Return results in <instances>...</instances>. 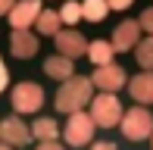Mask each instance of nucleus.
I'll return each mask as SVG.
<instances>
[{"label":"nucleus","instance_id":"obj_9","mask_svg":"<svg viewBox=\"0 0 153 150\" xmlns=\"http://www.w3.org/2000/svg\"><path fill=\"white\" fill-rule=\"evenodd\" d=\"M41 13H44V6H41L38 0H22V3H16V10H13V16H10L13 31H28V25H38Z\"/></svg>","mask_w":153,"mask_h":150},{"label":"nucleus","instance_id":"obj_3","mask_svg":"<svg viewBox=\"0 0 153 150\" xmlns=\"http://www.w3.org/2000/svg\"><path fill=\"white\" fill-rule=\"evenodd\" d=\"M122 103H119V97L116 94H97V97L91 100V119L97 122V125H103V128H113V125H119L122 122Z\"/></svg>","mask_w":153,"mask_h":150},{"label":"nucleus","instance_id":"obj_4","mask_svg":"<svg viewBox=\"0 0 153 150\" xmlns=\"http://www.w3.org/2000/svg\"><path fill=\"white\" fill-rule=\"evenodd\" d=\"M94 128H97V122L91 119V113H72L69 116V122H66V144L69 147H85V144H91V138H94Z\"/></svg>","mask_w":153,"mask_h":150},{"label":"nucleus","instance_id":"obj_16","mask_svg":"<svg viewBox=\"0 0 153 150\" xmlns=\"http://www.w3.org/2000/svg\"><path fill=\"white\" fill-rule=\"evenodd\" d=\"M31 134L38 141H56V134H59V125L53 119H34V125H31Z\"/></svg>","mask_w":153,"mask_h":150},{"label":"nucleus","instance_id":"obj_10","mask_svg":"<svg viewBox=\"0 0 153 150\" xmlns=\"http://www.w3.org/2000/svg\"><path fill=\"white\" fill-rule=\"evenodd\" d=\"M0 138H3V144L22 147V144H28L34 134H31V128L25 125L19 116H10V119H3V122H0Z\"/></svg>","mask_w":153,"mask_h":150},{"label":"nucleus","instance_id":"obj_15","mask_svg":"<svg viewBox=\"0 0 153 150\" xmlns=\"http://www.w3.org/2000/svg\"><path fill=\"white\" fill-rule=\"evenodd\" d=\"M38 31H41V35H53V38H56L62 31V16L56 10H44L41 19H38Z\"/></svg>","mask_w":153,"mask_h":150},{"label":"nucleus","instance_id":"obj_22","mask_svg":"<svg viewBox=\"0 0 153 150\" xmlns=\"http://www.w3.org/2000/svg\"><path fill=\"white\" fill-rule=\"evenodd\" d=\"M128 6H131V0H113L109 10H128Z\"/></svg>","mask_w":153,"mask_h":150},{"label":"nucleus","instance_id":"obj_18","mask_svg":"<svg viewBox=\"0 0 153 150\" xmlns=\"http://www.w3.org/2000/svg\"><path fill=\"white\" fill-rule=\"evenodd\" d=\"M81 6H85V19L88 22H103L106 13H109V3H103V0H88V3H81Z\"/></svg>","mask_w":153,"mask_h":150},{"label":"nucleus","instance_id":"obj_24","mask_svg":"<svg viewBox=\"0 0 153 150\" xmlns=\"http://www.w3.org/2000/svg\"><path fill=\"white\" fill-rule=\"evenodd\" d=\"M6 85H10V69L0 66V88H6Z\"/></svg>","mask_w":153,"mask_h":150},{"label":"nucleus","instance_id":"obj_6","mask_svg":"<svg viewBox=\"0 0 153 150\" xmlns=\"http://www.w3.org/2000/svg\"><path fill=\"white\" fill-rule=\"evenodd\" d=\"M88 41L85 35H81L78 28H62L59 35H56V50H59V56H66V59H81V56H88Z\"/></svg>","mask_w":153,"mask_h":150},{"label":"nucleus","instance_id":"obj_12","mask_svg":"<svg viewBox=\"0 0 153 150\" xmlns=\"http://www.w3.org/2000/svg\"><path fill=\"white\" fill-rule=\"evenodd\" d=\"M128 94H131V100H137L141 106H150L153 103V72L134 75V78L128 81Z\"/></svg>","mask_w":153,"mask_h":150},{"label":"nucleus","instance_id":"obj_27","mask_svg":"<svg viewBox=\"0 0 153 150\" xmlns=\"http://www.w3.org/2000/svg\"><path fill=\"white\" fill-rule=\"evenodd\" d=\"M150 138H153V134H150Z\"/></svg>","mask_w":153,"mask_h":150},{"label":"nucleus","instance_id":"obj_2","mask_svg":"<svg viewBox=\"0 0 153 150\" xmlns=\"http://www.w3.org/2000/svg\"><path fill=\"white\" fill-rule=\"evenodd\" d=\"M119 128H122V134L128 141H144V138L153 134V116H150L147 106H134V110H128L122 116Z\"/></svg>","mask_w":153,"mask_h":150},{"label":"nucleus","instance_id":"obj_21","mask_svg":"<svg viewBox=\"0 0 153 150\" xmlns=\"http://www.w3.org/2000/svg\"><path fill=\"white\" fill-rule=\"evenodd\" d=\"M34 150H66V147H62V144H56V141H41V144L34 147Z\"/></svg>","mask_w":153,"mask_h":150},{"label":"nucleus","instance_id":"obj_19","mask_svg":"<svg viewBox=\"0 0 153 150\" xmlns=\"http://www.w3.org/2000/svg\"><path fill=\"white\" fill-rule=\"evenodd\" d=\"M59 16H62V25H75L78 19H85V6L81 3H66L59 10Z\"/></svg>","mask_w":153,"mask_h":150},{"label":"nucleus","instance_id":"obj_7","mask_svg":"<svg viewBox=\"0 0 153 150\" xmlns=\"http://www.w3.org/2000/svg\"><path fill=\"white\" fill-rule=\"evenodd\" d=\"M113 50L116 53H128V50H134L137 44H141V25H137V19H125V22L116 25V31H113Z\"/></svg>","mask_w":153,"mask_h":150},{"label":"nucleus","instance_id":"obj_5","mask_svg":"<svg viewBox=\"0 0 153 150\" xmlns=\"http://www.w3.org/2000/svg\"><path fill=\"white\" fill-rule=\"evenodd\" d=\"M13 100V110L16 113H38L41 103H44V88L34 85V81H19L10 94Z\"/></svg>","mask_w":153,"mask_h":150},{"label":"nucleus","instance_id":"obj_26","mask_svg":"<svg viewBox=\"0 0 153 150\" xmlns=\"http://www.w3.org/2000/svg\"><path fill=\"white\" fill-rule=\"evenodd\" d=\"M0 150H13V144H3V147H0Z\"/></svg>","mask_w":153,"mask_h":150},{"label":"nucleus","instance_id":"obj_8","mask_svg":"<svg viewBox=\"0 0 153 150\" xmlns=\"http://www.w3.org/2000/svg\"><path fill=\"white\" fill-rule=\"evenodd\" d=\"M91 81H94V88H100V94H116V91L125 85V69H122V66H116V63L100 66V69L91 75Z\"/></svg>","mask_w":153,"mask_h":150},{"label":"nucleus","instance_id":"obj_20","mask_svg":"<svg viewBox=\"0 0 153 150\" xmlns=\"http://www.w3.org/2000/svg\"><path fill=\"white\" fill-rule=\"evenodd\" d=\"M137 25H141V31H147V38H153V6H147L137 16Z\"/></svg>","mask_w":153,"mask_h":150},{"label":"nucleus","instance_id":"obj_14","mask_svg":"<svg viewBox=\"0 0 153 150\" xmlns=\"http://www.w3.org/2000/svg\"><path fill=\"white\" fill-rule=\"evenodd\" d=\"M113 44L109 41H91V47H88V56H91V63L100 69V66H109L113 63Z\"/></svg>","mask_w":153,"mask_h":150},{"label":"nucleus","instance_id":"obj_13","mask_svg":"<svg viewBox=\"0 0 153 150\" xmlns=\"http://www.w3.org/2000/svg\"><path fill=\"white\" fill-rule=\"evenodd\" d=\"M44 72L50 75V78H56V81H69L75 75V69H72V59H66V56H50L44 63Z\"/></svg>","mask_w":153,"mask_h":150},{"label":"nucleus","instance_id":"obj_11","mask_svg":"<svg viewBox=\"0 0 153 150\" xmlns=\"http://www.w3.org/2000/svg\"><path fill=\"white\" fill-rule=\"evenodd\" d=\"M10 53L19 59H31L38 53V35L34 31H13L10 35Z\"/></svg>","mask_w":153,"mask_h":150},{"label":"nucleus","instance_id":"obj_17","mask_svg":"<svg viewBox=\"0 0 153 150\" xmlns=\"http://www.w3.org/2000/svg\"><path fill=\"white\" fill-rule=\"evenodd\" d=\"M134 59L144 72H153V38H141V44L134 47Z\"/></svg>","mask_w":153,"mask_h":150},{"label":"nucleus","instance_id":"obj_23","mask_svg":"<svg viewBox=\"0 0 153 150\" xmlns=\"http://www.w3.org/2000/svg\"><path fill=\"white\" fill-rule=\"evenodd\" d=\"M13 10H16L13 0H3V3H0V13H6V16H13Z\"/></svg>","mask_w":153,"mask_h":150},{"label":"nucleus","instance_id":"obj_1","mask_svg":"<svg viewBox=\"0 0 153 150\" xmlns=\"http://www.w3.org/2000/svg\"><path fill=\"white\" fill-rule=\"evenodd\" d=\"M91 100H94V81L85 78V75H72L56 91V110L72 116V113H81Z\"/></svg>","mask_w":153,"mask_h":150},{"label":"nucleus","instance_id":"obj_25","mask_svg":"<svg viewBox=\"0 0 153 150\" xmlns=\"http://www.w3.org/2000/svg\"><path fill=\"white\" fill-rule=\"evenodd\" d=\"M91 150H116V144H109V141H100V144H94Z\"/></svg>","mask_w":153,"mask_h":150}]
</instances>
